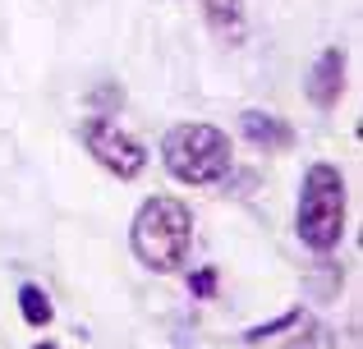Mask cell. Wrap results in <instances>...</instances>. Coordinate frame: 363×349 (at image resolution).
<instances>
[{
    "label": "cell",
    "mask_w": 363,
    "mask_h": 349,
    "mask_svg": "<svg viewBox=\"0 0 363 349\" xmlns=\"http://www.w3.org/2000/svg\"><path fill=\"white\" fill-rule=\"evenodd\" d=\"M133 258L152 271H179L194 244V212L179 198H147L133 216Z\"/></svg>",
    "instance_id": "1"
},
{
    "label": "cell",
    "mask_w": 363,
    "mask_h": 349,
    "mask_svg": "<svg viewBox=\"0 0 363 349\" xmlns=\"http://www.w3.org/2000/svg\"><path fill=\"white\" fill-rule=\"evenodd\" d=\"M161 161L179 184H216L230 175L235 147L216 125H175L161 143Z\"/></svg>",
    "instance_id": "2"
},
{
    "label": "cell",
    "mask_w": 363,
    "mask_h": 349,
    "mask_svg": "<svg viewBox=\"0 0 363 349\" xmlns=\"http://www.w3.org/2000/svg\"><path fill=\"white\" fill-rule=\"evenodd\" d=\"M299 239L313 253H331L345 234V179L336 166L318 161L303 175V193H299Z\"/></svg>",
    "instance_id": "3"
},
{
    "label": "cell",
    "mask_w": 363,
    "mask_h": 349,
    "mask_svg": "<svg viewBox=\"0 0 363 349\" xmlns=\"http://www.w3.org/2000/svg\"><path fill=\"white\" fill-rule=\"evenodd\" d=\"M83 147H88V152L97 156V161L106 166L111 175H120V179H138L143 166H147V152H143V143L124 134V129H120L111 115L83 120Z\"/></svg>",
    "instance_id": "4"
},
{
    "label": "cell",
    "mask_w": 363,
    "mask_h": 349,
    "mask_svg": "<svg viewBox=\"0 0 363 349\" xmlns=\"http://www.w3.org/2000/svg\"><path fill=\"white\" fill-rule=\"evenodd\" d=\"M345 92V51L340 46H327L318 55V64L308 69V101L318 110H331Z\"/></svg>",
    "instance_id": "5"
},
{
    "label": "cell",
    "mask_w": 363,
    "mask_h": 349,
    "mask_svg": "<svg viewBox=\"0 0 363 349\" xmlns=\"http://www.w3.org/2000/svg\"><path fill=\"white\" fill-rule=\"evenodd\" d=\"M240 129H244V138L257 147V152H290V147H294L290 120L272 115V110H244V115H240Z\"/></svg>",
    "instance_id": "6"
},
{
    "label": "cell",
    "mask_w": 363,
    "mask_h": 349,
    "mask_svg": "<svg viewBox=\"0 0 363 349\" xmlns=\"http://www.w3.org/2000/svg\"><path fill=\"white\" fill-rule=\"evenodd\" d=\"M203 18L221 42H244V5L240 0H203Z\"/></svg>",
    "instance_id": "7"
},
{
    "label": "cell",
    "mask_w": 363,
    "mask_h": 349,
    "mask_svg": "<svg viewBox=\"0 0 363 349\" xmlns=\"http://www.w3.org/2000/svg\"><path fill=\"white\" fill-rule=\"evenodd\" d=\"M18 313H23L28 326H46L51 322V299H46L42 285H23L18 290Z\"/></svg>",
    "instance_id": "8"
},
{
    "label": "cell",
    "mask_w": 363,
    "mask_h": 349,
    "mask_svg": "<svg viewBox=\"0 0 363 349\" xmlns=\"http://www.w3.org/2000/svg\"><path fill=\"white\" fill-rule=\"evenodd\" d=\"M299 308H290V313H285V317H276V322H262V326H253V331H244V341L248 345H262V341H272V336H281V331H290V326L294 322H299Z\"/></svg>",
    "instance_id": "9"
},
{
    "label": "cell",
    "mask_w": 363,
    "mask_h": 349,
    "mask_svg": "<svg viewBox=\"0 0 363 349\" xmlns=\"http://www.w3.org/2000/svg\"><path fill=\"white\" fill-rule=\"evenodd\" d=\"M189 290H194L198 299H212V294H216V271H212V267H203L194 280H189Z\"/></svg>",
    "instance_id": "10"
},
{
    "label": "cell",
    "mask_w": 363,
    "mask_h": 349,
    "mask_svg": "<svg viewBox=\"0 0 363 349\" xmlns=\"http://www.w3.org/2000/svg\"><path fill=\"white\" fill-rule=\"evenodd\" d=\"M88 101H92V106H120V101H124V92H120V88H97Z\"/></svg>",
    "instance_id": "11"
},
{
    "label": "cell",
    "mask_w": 363,
    "mask_h": 349,
    "mask_svg": "<svg viewBox=\"0 0 363 349\" xmlns=\"http://www.w3.org/2000/svg\"><path fill=\"white\" fill-rule=\"evenodd\" d=\"M33 349H55V345H51V341H42V345H33Z\"/></svg>",
    "instance_id": "12"
}]
</instances>
